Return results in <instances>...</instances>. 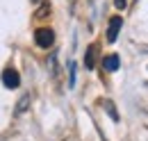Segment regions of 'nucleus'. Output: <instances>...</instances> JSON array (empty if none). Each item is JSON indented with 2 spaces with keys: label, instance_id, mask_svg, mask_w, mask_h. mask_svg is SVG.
I'll list each match as a JSON object with an SVG mask.
<instances>
[{
  "label": "nucleus",
  "instance_id": "f257e3e1",
  "mask_svg": "<svg viewBox=\"0 0 148 141\" xmlns=\"http://www.w3.org/2000/svg\"><path fill=\"white\" fill-rule=\"evenodd\" d=\"M34 43H37L39 48L48 50V48L55 43V32H53L50 27H39L37 32H34Z\"/></svg>",
  "mask_w": 148,
  "mask_h": 141
},
{
  "label": "nucleus",
  "instance_id": "f03ea898",
  "mask_svg": "<svg viewBox=\"0 0 148 141\" xmlns=\"http://www.w3.org/2000/svg\"><path fill=\"white\" fill-rule=\"evenodd\" d=\"M0 80H2V87H5V89H16L21 84V75H18V70H16V68H5Z\"/></svg>",
  "mask_w": 148,
  "mask_h": 141
},
{
  "label": "nucleus",
  "instance_id": "7ed1b4c3",
  "mask_svg": "<svg viewBox=\"0 0 148 141\" xmlns=\"http://www.w3.org/2000/svg\"><path fill=\"white\" fill-rule=\"evenodd\" d=\"M121 27H123V18L121 16H112L110 18V25H107V41L114 43L119 34H121Z\"/></svg>",
  "mask_w": 148,
  "mask_h": 141
},
{
  "label": "nucleus",
  "instance_id": "20e7f679",
  "mask_svg": "<svg viewBox=\"0 0 148 141\" xmlns=\"http://www.w3.org/2000/svg\"><path fill=\"white\" fill-rule=\"evenodd\" d=\"M121 66V59H119V55H107V57H103V68L114 73V70H119Z\"/></svg>",
  "mask_w": 148,
  "mask_h": 141
},
{
  "label": "nucleus",
  "instance_id": "39448f33",
  "mask_svg": "<svg viewBox=\"0 0 148 141\" xmlns=\"http://www.w3.org/2000/svg\"><path fill=\"white\" fill-rule=\"evenodd\" d=\"M84 68L87 70L96 68V46H93V43L87 48V53H84Z\"/></svg>",
  "mask_w": 148,
  "mask_h": 141
},
{
  "label": "nucleus",
  "instance_id": "423d86ee",
  "mask_svg": "<svg viewBox=\"0 0 148 141\" xmlns=\"http://www.w3.org/2000/svg\"><path fill=\"white\" fill-rule=\"evenodd\" d=\"M27 107H30V93H25V96L21 98L18 103H16V109H14V116H21V114H25V112H27Z\"/></svg>",
  "mask_w": 148,
  "mask_h": 141
},
{
  "label": "nucleus",
  "instance_id": "0eeeda50",
  "mask_svg": "<svg viewBox=\"0 0 148 141\" xmlns=\"http://www.w3.org/2000/svg\"><path fill=\"white\" fill-rule=\"evenodd\" d=\"M100 105H103V109L112 116V121H119V118H121V116H119V112L114 109V103H112V100H100Z\"/></svg>",
  "mask_w": 148,
  "mask_h": 141
},
{
  "label": "nucleus",
  "instance_id": "6e6552de",
  "mask_svg": "<svg viewBox=\"0 0 148 141\" xmlns=\"http://www.w3.org/2000/svg\"><path fill=\"white\" fill-rule=\"evenodd\" d=\"M69 77H71V80H69V84L73 87V84H75V64H73V62L69 64Z\"/></svg>",
  "mask_w": 148,
  "mask_h": 141
},
{
  "label": "nucleus",
  "instance_id": "1a4fd4ad",
  "mask_svg": "<svg viewBox=\"0 0 148 141\" xmlns=\"http://www.w3.org/2000/svg\"><path fill=\"white\" fill-rule=\"evenodd\" d=\"M114 7L116 9H125L128 7V0H114Z\"/></svg>",
  "mask_w": 148,
  "mask_h": 141
},
{
  "label": "nucleus",
  "instance_id": "9d476101",
  "mask_svg": "<svg viewBox=\"0 0 148 141\" xmlns=\"http://www.w3.org/2000/svg\"><path fill=\"white\" fill-rule=\"evenodd\" d=\"M32 2H34V5H41V2H43V0H32Z\"/></svg>",
  "mask_w": 148,
  "mask_h": 141
}]
</instances>
